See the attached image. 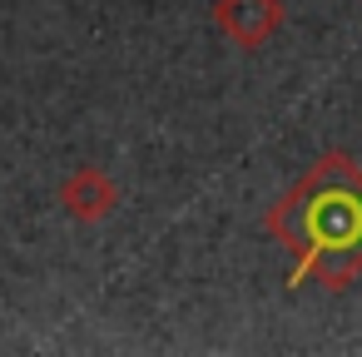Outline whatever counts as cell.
I'll use <instances>...</instances> for the list:
<instances>
[{
  "instance_id": "obj_1",
  "label": "cell",
  "mask_w": 362,
  "mask_h": 357,
  "mask_svg": "<svg viewBox=\"0 0 362 357\" xmlns=\"http://www.w3.org/2000/svg\"><path fill=\"white\" fill-rule=\"evenodd\" d=\"M263 228L293 253L288 288L308 278L342 293L362 273V169L352 154H322L263 218Z\"/></svg>"
},
{
  "instance_id": "obj_2",
  "label": "cell",
  "mask_w": 362,
  "mask_h": 357,
  "mask_svg": "<svg viewBox=\"0 0 362 357\" xmlns=\"http://www.w3.org/2000/svg\"><path fill=\"white\" fill-rule=\"evenodd\" d=\"M214 25L238 50H263L283 25V0H214Z\"/></svg>"
},
{
  "instance_id": "obj_3",
  "label": "cell",
  "mask_w": 362,
  "mask_h": 357,
  "mask_svg": "<svg viewBox=\"0 0 362 357\" xmlns=\"http://www.w3.org/2000/svg\"><path fill=\"white\" fill-rule=\"evenodd\" d=\"M60 204H65V213H70L75 223H100V218L115 213L119 184H115L100 164H85V169H75V174L60 184Z\"/></svg>"
}]
</instances>
